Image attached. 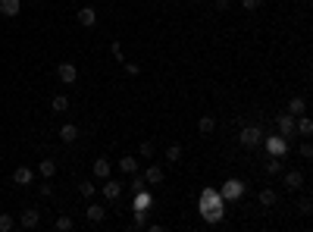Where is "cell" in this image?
<instances>
[{
	"label": "cell",
	"instance_id": "cell-33",
	"mask_svg": "<svg viewBox=\"0 0 313 232\" xmlns=\"http://www.w3.org/2000/svg\"><path fill=\"white\" fill-rule=\"evenodd\" d=\"M144 185H147V182H144V176H141V173H132V188H135V191H141Z\"/></svg>",
	"mask_w": 313,
	"mask_h": 232
},
{
	"label": "cell",
	"instance_id": "cell-8",
	"mask_svg": "<svg viewBox=\"0 0 313 232\" xmlns=\"http://www.w3.org/2000/svg\"><path fill=\"white\" fill-rule=\"evenodd\" d=\"M275 129H279V135L291 138L294 135V116L291 113H279V116H275Z\"/></svg>",
	"mask_w": 313,
	"mask_h": 232
},
{
	"label": "cell",
	"instance_id": "cell-11",
	"mask_svg": "<svg viewBox=\"0 0 313 232\" xmlns=\"http://www.w3.org/2000/svg\"><path fill=\"white\" fill-rule=\"evenodd\" d=\"M22 13V0H0V16H7V19H13V16Z\"/></svg>",
	"mask_w": 313,
	"mask_h": 232
},
{
	"label": "cell",
	"instance_id": "cell-34",
	"mask_svg": "<svg viewBox=\"0 0 313 232\" xmlns=\"http://www.w3.org/2000/svg\"><path fill=\"white\" fill-rule=\"evenodd\" d=\"M298 154H301L304 160H310V157H313V145H310V141H304V145L298 148Z\"/></svg>",
	"mask_w": 313,
	"mask_h": 232
},
{
	"label": "cell",
	"instance_id": "cell-18",
	"mask_svg": "<svg viewBox=\"0 0 313 232\" xmlns=\"http://www.w3.org/2000/svg\"><path fill=\"white\" fill-rule=\"evenodd\" d=\"M288 113H291V116H301V113H307V101H304V97H291V104H288Z\"/></svg>",
	"mask_w": 313,
	"mask_h": 232
},
{
	"label": "cell",
	"instance_id": "cell-38",
	"mask_svg": "<svg viewBox=\"0 0 313 232\" xmlns=\"http://www.w3.org/2000/svg\"><path fill=\"white\" fill-rule=\"evenodd\" d=\"M232 7V0H216V10H229Z\"/></svg>",
	"mask_w": 313,
	"mask_h": 232
},
{
	"label": "cell",
	"instance_id": "cell-15",
	"mask_svg": "<svg viewBox=\"0 0 313 232\" xmlns=\"http://www.w3.org/2000/svg\"><path fill=\"white\" fill-rule=\"evenodd\" d=\"M110 173H113V163H110L107 157H97L94 160V179H107Z\"/></svg>",
	"mask_w": 313,
	"mask_h": 232
},
{
	"label": "cell",
	"instance_id": "cell-28",
	"mask_svg": "<svg viewBox=\"0 0 313 232\" xmlns=\"http://www.w3.org/2000/svg\"><path fill=\"white\" fill-rule=\"evenodd\" d=\"M132 210H135V223H132V226H135V229H144V226H147V210H144V207H132Z\"/></svg>",
	"mask_w": 313,
	"mask_h": 232
},
{
	"label": "cell",
	"instance_id": "cell-5",
	"mask_svg": "<svg viewBox=\"0 0 313 232\" xmlns=\"http://www.w3.org/2000/svg\"><path fill=\"white\" fill-rule=\"evenodd\" d=\"M19 229H38L41 226V210H34V207H28V210H22V217H19V223H16Z\"/></svg>",
	"mask_w": 313,
	"mask_h": 232
},
{
	"label": "cell",
	"instance_id": "cell-37",
	"mask_svg": "<svg viewBox=\"0 0 313 232\" xmlns=\"http://www.w3.org/2000/svg\"><path fill=\"white\" fill-rule=\"evenodd\" d=\"M125 73H128V76H138L141 66H138V63H125Z\"/></svg>",
	"mask_w": 313,
	"mask_h": 232
},
{
	"label": "cell",
	"instance_id": "cell-7",
	"mask_svg": "<svg viewBox=\"0 0 313 232\" xmlns=\"http://www.w3.org/2000/svg\"><path fill=\"white\" fill-rule=\"evenodd\" d=\"M76 19H79L82 28H94V25H97V10H94V7H82V10L76 13Z\"/></svg>",
	"mask_w": 313,
	"mask_h": 232
},
{
	"label": "cell",
	"instance_id": "cell-6",
	"mask_svg": "<svg viewBox=\"0 0 313 232\" xmlns=\"http://www.w3.org/2000/svg\"><path fill=\"white\" fill-rule=\"evenodd\" d=\"M100 191H103V198L107 201H119L122 198V182H116V179H103V185H100Z\"/></svg>",
	"mask_w": 313,
	"mask_h": 232
},
{
	"label": "cell",
	"instance_id": "cell-10",
	"mask_svg": "<svg viewBox=\"0 0 313 232\" xmlns=\"http://www.w3.org/2000/svg\"><path fill=\"white\" fill-rule=\"evenodd\" d=\"M103 217H107V207H100V204H88V207H85V220H88L91 226L103 223Z\"/></svg>",
	"mask_w": 313,
	"mask_h": 232
},
{
	"label": "cell",
	"instance_id": "cell-12",
	"mask_svg": "<svg viewBox=\"0 0 313 232\" xmlns=\"http://www.w3.org/2000/svg\"><path fill=\"white\" fill-rule=\"evenodd\" d=\"M141 176H144V182H147V185H160V182H163V167H160V163H151Z\"/></svg>",
	"mask_w": 313,
	"mask_h": 232
},
{
	"label": "cell",
	"instance_id": "cell-25",
	"mask_svg": "<svg viewBox=\"0 0 313 232\" xmlns=\"http://www.w3.org/2000/svg\"><path fill=\"white\" fill-rule=\"evenodd\" d=\"M257 198H260V204H263V207H272L275 201H279V198H275V191H272V188H263L260 194H257Z\"/></svg>",
	"mask_w": 313,
	"mask_h": 232
},
{
	"label": "cell",
	"instance_id": "cell-35",
	"mask_svg": "<svg viewBox=\"0 0 313 232\" xmlns=\"http://www.w3.org/2000/svg\"><path fill=\"white\" fill-rule=\"evenodd\" d=\"M110 50H113V57H116L119 63H125V57H122V47H119V41H113V44H110Z\"/></svg>",
	"mask_w": 313,
	"mask_h": 232
},
{
	"label": "cell",
	"instance_id": "cell-13",
	"mask_svg": "<svg viewBox=\"0 0 313 232\" xmlns=\"http://www.w3.org/2000/svg\"><path fill=\"white\" fill-rule=\"evenodd\" d=\"M282 182H285V188H288V191H298V188L304 185V176H301L298 170H288V173L282 176Z\"/></svg>",
	"mask_w": 313,
	"mask_h": 232
},
{
	"label": "cell",
	"instance_id": "cell-20",
	"mask_svg": "<svg viewBox=\"0 0 313 232\" xmlns=\"http://www.w3.org/2000/svg\"><path fill=\"white\" fill-rule=\"evenodd\" d=\"M50 110H53V113H66V110H69V97H66V94H57V97L50 101Z\"/></svg>",
	"mask_w": 313,
	"mask_h": 232
},
{
	"label": "cell",
	"instance_id": "cell-1",
	"mask_svg": "<svg viewBox=\"0 0 313 232\" xmlns=\"http://www.w3.org/2000/svg\"><path fill=\"white\" fill-rule=\"evenodd\" d=\"M223 207H226V198L216 188H204V191H200L197 210H200V217H204L207 223H219V220H223V213H226Z\"/></svg>",
	"mask_w": 313,
	"mask_h": 232
},
{
	"label": "cell",
	"instance_id": "cell-21",
	"mask_svg": "<svg viewBox=\"0 0 313 232\" xmlns=\"http://www.w3.org/2000/svg\"><path fill=\"white\" fill-rule=\"evenodd\" d=\"M60 138L66 141V145H69V141H76V138H79V126H72V122H66V126L60 129Z\"/></svg>",
	"mask_w": 313,
	"mask_h": 232
},
{
	"label": "cell",
	"instance_id": "cell-36",
	"mask_svg": "<svg viewBox=\"0 0 313 232\" xmlns=\"http://www.w3.org/2000/svg\"><path fill=\"white\" fill-rule=\"evenodd\" d=\"M298 210L304 213V217H310V198H301V204H298Z\"/></svg>",
	"mask_w": 313,
	"mask_h": 232
},
{
	"label": "cell",
	"instance_id": "cell-32",
	"mask_svg": "<svg viewBox=\"0 0 313 232\" xmlns=\"http://www.w3.org/2000/svg\"><path fill=\"white\" fill-rule=\"evenodd\" d=\"M241 7H245L248 13H254V10H260V7H263V0H241Z\"/></svg>",
	"mask_w": 313,
	"mask_h": 232
},
{
	"label": "cell",
	"instance_id": "cell-26",
	"mask_svg": "<svg viewBox=\"0 0 313 232\" xmlns=\"http://www.w3.org/2000/svg\"><path fill=\"white\" fill-rule=\"evenodd\" d=\"M266 173H269V176H279V173H282V157H269V160H266Z\"/></svg>",
	"mask_w": 313,
	"mask_h": 232
},
{
	"label": "cell",
	"instance_id": "cell-27",
	"mask_svg": "<svg viewBox=\"0 0 313 232\" xmlns=\"http://www.w3.org/2000/svg\"><path fill=\"white\" fill-rule=\"evenodd\" d=\"M72 226H76V223H72V217H66V213H60L57 223H53V229H60V232H69Z\"/></svg>",
	"mask_w": 313,
	"mask_h": 232
},
{
	"label": "cell",
	"instance_id": "cell-23",
	"mask_svg": "<svg viewBox=\"0 0 313 232\" xmlns=\"http://www.w3.org/2000/svg\"><path fill=\"white\" fill-rule=\"evenodd\" d=\"M16 229V217L13 213H0V232H13Z\"/></svg>",
	"mask_w": 313,
	"mask_h": 232
},
{
	"label": "cell",
	"instance_id": "cell-3",
	"mask_svg": "<svg viewBox=\"0 0 313 232\" xmlns=\"http://www.w3.org/2000/svg\"><path fill=\"white\" fill-rule=\"evenodd\" d=\"M248 191V185L241 182V179H229L223 188H219V194H223V198L226 201H238V198H241V194Z\"/></svg>",
	"mask_w": 313,
	"mask_h": 232
},
{
	"label": "cell",
	"instance_id": "cell-29",
	"mask_svg": "<svg viewBox=\"0 0 313 232\" xmlns=\"http://www.w3.org/2000/svg\"><path fill=\"white\" fill-rule=\"evenodd\" d=\"M135 207H144V210L151 207V194H147L144 188H141V191H135Z\"/></svg>",
	"mask_w": 313,
	"mask_h": 232
},
{
	"label": "cell",
	"instance_id": "cell-17",
	"mask_svg": "<svg viewBox=\"0 0 313 232\" xmlns=\"http://www.w3.org/2000/svg\"><path fill=\"white\" fill-rule=\"evenodd\" d=\"M38 173L44 176V179H53V176H57V160H41V163H38Z\"/></svg>",
	"mask_w": 313,
	"mask_h": 232
},
{
	"label": "cell",
	"instance_id": "cell-4",
	"mask_svg": "<svg viewBox=\"0 0 313 232\" xmlns=\"http://www.w3.org/2000/svg\"><path fill=\"white\" fill-rule=\"evenodd\" d=\"M238 138H241V145H245V148H257V145L263 141V132H260V126H245Z\"/></svg>",
	"mask_w": 313,
	"mask_h": 232
},
{
	"label": "cell",
	"instance_id": "cell-19",
	"mask_svg": "<svg viewBox=\"0 0 313 232\" xmlns=\"http://www.w3.org/2000/svg\"><path fill=\"white\" fill-rule=\"evenodd\" d=\"M213 129H216V119H213V116H200L197 132H200V135H213Z\"/></svg>",
	"mask_w": 313,
	"mask_h": 232
},
{
	"label": "cell",
	"instance_id": "cell-2",
	"mask_svg": "<svg viewBox=\"0 0 313 232\" xmlns=\"http://www.w3.org/2000/svg\"><path fill=\"white\" fill-rule=\"evenodd\" d=\"M263 145H266L269 157H285L288 154V138L285 135H269V138H263Z\"/></svg>",
	"mask_w": 313,
	"mask_h": 232
},
{
	"label": "cell",
	"instance_id": "cell-16",
	"mask_svg": "<svg viewBox=\"0 0 313 232\" xmlns=\"http://www.w3.org/2000/svg\"><path fill=\"white\" fill-rule=\"evenodd\" d=\"M294 132H298V135H304V138H310L313 135V122L301 113V116H294Z\"/></svg>",
	"mask_w": 313,
	"mask_h": 232
},
{
	"label": "cell",
	"instance_id": "cell-30",
	"mask_svg": "<svg viewBox=\"0 0 313 232\" xmlns=\"http://www.w3.org/2000/svg\"><path fill=\"white\" fill-rule=\"evenodd\" d=\"M166 160H169V163H179V160H182V145H169L166 148Z\"/></svg>",
	"mask_w": 313,
	"mask_h": 232
},
{
	"label": "cell",
	"instance_id": "cell-9",
	"mask_svg": "<svg viewBox=\"0 0 313 232\" xmlns=\"http://www.w3.org/2000/svg\"><path fill=\"white\" fill-rule=\"evenodd\" d=\"M57 76H60V82H63V85H76L79 69L72 66V63H60V66H57Z\"/></svg>",
	"mask_w": 313,
	"mask_h": 232
},
{
	"label": "cell",
	"instance_id": "cell-24",
	"mask_svg": "<svg viewBox=\"0 0 313 232\" xmlns=\"http://www.w3.org/2000/svg\"><path fill=\"white\" fill-rule=\"evenodd\" d=\"M94 191H97V185L91 182V179H85V182H79V194L82 198H94Z\"/></svg>",
	"mask_w": 313,
	"mask_h": 232
},
{
	"label": "cell",
	"instance_id": "cell-39",
	"mask_svg": "<svg viewBox=\"0 0 313 232\" xmlns=\"http://www.w3.org/2000/svg\"><path fill=\"white\" fill-rule=\"evenodd\" d=\"M194 4H200V0H194Z\"/></svg>",
	"mask_w": 313,
	"mask_h": 232
},
{
	"label": "cell",
	"instance_id": "cell-14",
	"mask_svg": "<svg viewBox=\"0 0 313 232\" xmlns=\"http://www.w3.org/2000/svg\"><path fill=\"white\" fill-rule=\"evenodd\" d=\"M31 179H34V170L31 167H19V170L13 173V182L16 185H31Z\"/></svg>",
	"mask_w": 313,
	"mask_h": 232
},
{
	"label": "cell",
	"instance_id": "cell-31",
	"mask_svg": "<svg viewBox=\"0 0 313 232\" xmlns=\"http://www.w3.org/2000/svg\"><path fill=\"white\" fill-rule=\"evenodd\" d=\"M141 157H144V160L154 157V141H141Z\"/></svg>",
	"mask_w": 313,
	"mask_h": 232
},
{
	"label": "cell",
	"instance_id": "cell-22",
	"mask_svg": "<svg viewBox=\"0 0 313 232\" xmlns=\"http://www.w3.org/2000/svg\"><path fill=\"white\" fill-rule=\"evenodd\" d=\"M119 170H122V173H128V176L138 173V160H135V157H122V160H119Z\"/></svg>",
	"mask_w": 313,
	"mask_h": 232
}]
</instances>
